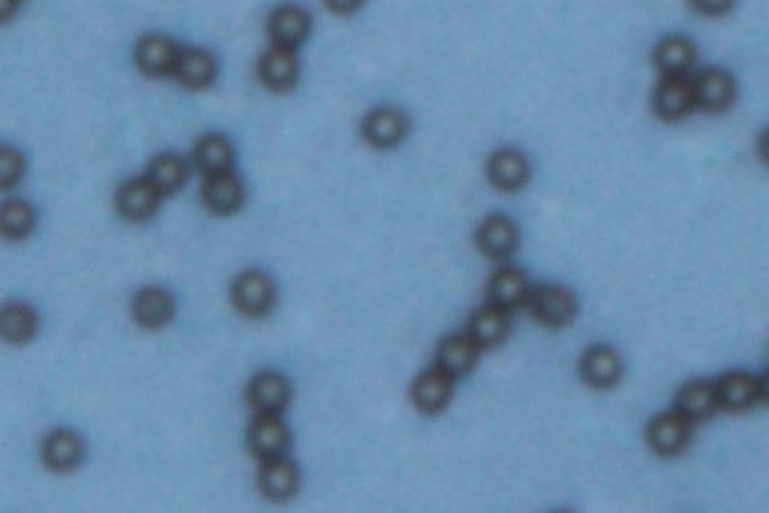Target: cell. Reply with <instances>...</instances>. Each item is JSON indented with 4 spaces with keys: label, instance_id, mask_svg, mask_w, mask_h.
I'll use <instances>...</instances> for the list:
<instances>
[{
    "label": "cell",
    "instance_id": "obj_23",
    "mask_svg": "<svg viewBox=\"0 0 769 513\" xmlns=\"http://www.w3.org/2000/svg\"><path fill=\"white\" fill-rule=\"evenodd\" d=\"M676 409L682 411L691 423L695 420H710L715 411L722 409L719 406V390H715V382H688V385L679 387L676 394Z\"/></svg>",
    "mask_w": 769,
    "mask_h": 513
},
{
    "label": "cell",
    "instance_id": "obj_14",
    "mask_svg": "<svg viewBox=\"0 0 769 513\" xmlns=\"http://www.w3.org/2000/svg\"><path fill=\"white\" fill-rule=\"evenodd\" d=\"M487 177L496 189L514 193L529 180V160L514 148H502L487 160Z\"/></svg>",
    "mask_w": 769,
    "mask_h": 513
},
{
    "label": "cell",
    "instance_id": "obj_18",
    "mask_svg": "<svg viewBox=\"0 0 769 513\" xmlns=\"http://www.w3.org/2000/svg\"><path fill=\"white\" fill-rule=\"evenodd\" d=\"M479 351L481 346L475 342V339L469 337V334H455V337H448L439 342V349H436V366L445 370L448 375L460 378V375H467L469 370L475 366V361H479Z\"/></svg>",
    "mask_w": 769,
    "mask_h": 513
},
{
    "label": "cell",
    "instance_id": "obj_35",
    "mask_svg": "<svg viewBox=\"0 0 769 513\" xmlns=\"http://www.w3.org/2000/svg\"><path fill=\"white\" fill-rule=\"evenodd\" d=\"M19 3H22V0H0V24L10 22L12 15H15V10H19Z\"/></svg>",
    "mask_w": 769,
    "mask_h": 513
},
{
    "label": "cell",
    "instance_id": "obj_22",
    "mask_svg": "<svg viewBox=\"0 0 769 513\" xmlns=\"http://www.w3.org/2000/svg\"><path fill=\"white\" fill-rule=\"evenodd\" d=\"M715 390H719L722 409L746 411L760 399V378H755L751 373H724L715 382Z\"/></svg>",
    "mask_w": 769,
    "mask_h": 513
},
{
    "label": "cell",
    "instance_id": "obj_25",
    "mask_svg": "<svg viewBox=\"0 0 769 513\" xmlns=\"http://www.w3.org/2000/svg\"><path fill=\"white\" fill-rule=\"evenodd\" d=\"M172 75H175L184 88H193V91L208 88V84L214 82V75H217V60H214V55L205 51V48H181L177 67Z\"/></svg>",
    "mask_w": 769,
    "mask_h": 513
},
{
    "label": "cell",
    "instance_id": "obj_12",
    "mask_svg": "<svg viewBox=\"0 0 769 513\" xmlns=\"http://www.w3.org/2000/svg\"><path fill=\"white\" fill-rule=\"evenodd\" d=\"M581 375L586 385L613 387L622 378V358L613 346H593L583 351Z\"/></svg>",
    "mask_w": 769,
    "mask_h": 513
},
{
    "label": "cell",
    "instance_id": "obj_19",
    "mask_svg": "<svg viewBox=\"0 0 769 513\" xmlns=\"http://www.w3.org/2000/svg\"><path fill=\"white\" fill-rule=\"evenodd\" d=\"M268 34L274 46L298 48L310 36V15L301 7H277L268 19Z\"/></svg>",
    "mask_w": 769,
    "mask_h": 513
},
{
    "label": "cell",
    "instance_id": "obj_34",
    "mask_svg": "<svg viewBox=\"0 0 769 513\" xmlns=\"http://www.w3.org/2000/svg\"><path fill=\"white\" fill-rule=\"evenodd\" d=\"M328 10L337 12V15H349V12H355L358 7H361L364 0H325Z\"/></svg>",
    "mask_w": 769,
    "mask_h": 513
},
{
    "label": "cell",
    "instance_id": "obj_26",
    "mask_svg": "<svg viewBox=\"0 0 769 513\" xmlns=\"http://www.w3.org/2000/svg\"><path fill=\"white\" fill-rule=\"evenodd\" d=\"M175 315V298L165 289H141L133 301V318L141 327H163Z\"/></svg>",
    "mask_w": 769,
    "mask_h": 513
},
{
    "label": "cell",
    "instance_id": "obj_6",
    "mask_svg": "<svg viewBox=\"0 0 769 513\" xmlns=\"http://www.w3.org/2000/svg\"><path fill=\"white\" fill-rule=\"evenodd\" d=\"M361 132L364 139L370 141L374 148L388 151V148H394V144H400V141L406 139L409 117L403 115L400 108L382 105V108H376V112H370V115L364 117Z\"/></svg>",
    "mask_w": 769,
    "mask_h": 513
},
{
    "label": "cell",
    "instance_id": "obj_29",
    "mask_svg": "<svg viewBox=\"0 0 769 513\" xmlns=\"http://www.w3.org/2000/svg\"><path fill=\"white\" fill-rule=\"evenodd\" d=\"M36 327H39V318L34 306L19 304V301L0 306V339L22 346L27 339H34Z\"/></svg>",
    "mask_w": 769,
    "mask_h": 513
},
{
    "label": "cell",
    "instance_id": "obj_5",
    "mask_svg": "<svg viewBox=\"0 0 769 513\" xmlns=\"http://www.w3.org/2000/svg\"><path fill=\"white\" fill-rule=\"evenodd\" d=\"M298 75H301V67H298V55L295 48L286 46H274L271 51L262 55L259 60V79L265 88L277 91V94H286L298 84Z\"/></svg>",
    "mask_w": 769,
    "mask_h": 513
},
{
    "label": "cell",
    "instance_id": "obj_20",
    "mask_svg": "<svg viewBox=\"0 0 769 513\" xmlns=\"http://www.w3.org/2000/svg\"><path fill=\"white\" fill-rule=\"evenodd\" d=\"M653 60L665 75H688V72L695 70V63H698V48H695V43L688 36H665L655 46Z\"/></svg>",
    "mask_w": 769,
    "mask_h": 513
},
{
    "label": "cell",
    "instance_id": "obj_17",
    "mask_svg": "<svg viewBox=\"0 0 769 513\" xmlns=\"http://www.w3.org/2000/svg\"><path fill=\"white\" fill-rule=\"evenodd\" d=\"M246 397H250V403H253V409H256L259 415H280V411L289 406L291 387L280 373H259L256 378L250 382Z\"/></svg>",
    "mask_w": 769,
    "mask_h": 513
},
{
    "label": "cell",
    "instance_id": "obj_33",
    "mask_svg": "<svg viewBox=\"0 0 769 513\" xmlns=\"http://www.w3.org/2000/svg\"><path fill=\"white\" fill-rule=\"evenodd\" d=\"M695 10L703 12V15H722L734 7V0H691Z\"/></svg>",
    "mask_w": 769,
    "mask_h": 513
},
{
    "label": "cell",
    "instance_id": "obj_28",
    "mask_svg": "<svg viewBox=\"0 0 769 513\" xmlns=\"http://www.w3.org/2000/svg\"><path fill=\"white\" fill-rule=\"evenodd\" d=\"M82 439L70 430L51 432L46 439V444H43V459H46V466L55 468V471H72V468L82 463Z\"/></svg>",
    "mask_w": 769,
    "mask_h": 513
},
{
    "label": "cell",
    "instance_id": "obj_32",
    "mask_svg": "<svg viewBox=\"0 0 769 513\" xmlns=\"http://www.w3.org/2000/svg\"><path fill=\"white\" fill-rule=\"evenodd\" d=\"M24 177V156L15 148L0 144V189H12Z\"/></svg>",
    "mask_w": 769,
    "mask_h": 513
},
{
    "label": "cell",
    "instance_id": "obj_10",
    "mask_svg": "<svg viewBox=\"0 0 769 513\" xmlns=\"http://www.w3.org/2000/svg\"><path fill=\"white\" fill-rule=\"evenodd\" d=\"M734 96L736 82L724 70H703L698 79H695V100H698V108L710 112V115L727 112L731 103H734Z\"/></svg>",
    "mask_w": 769,
    "mask_h": 513
},
{
    "label": "cell",
    "instance_id": "obj_13",
    "mask_svg": "<svg viewBox=\"0 0 769 513\" xmlns=\"http://www.w3.org/2000/svg\"><path fill=\"white\" fill-rule=\"evenodd\" d=\"M160 189L153 187L148 177H141V180H127L124 187L117 189V213L124 217V220H148V217H153V210H157V205H160Z\"/></svg>",
    "mask_w": 769,
    "mask_h": 513
},
{
    "label": "cell",
    "instance_id": "obj_11",
    "mask_svg": "<svg viewBox=\"0 0 769 513\" xmlns=\"http://www.w3.org/2000/svg\"><path fill=\"white\" fill-rule=\"evenodd\" d=\"M177 55H181V48L175 46V39H169L163 34L141 36L139 46H136V63L148 75H169V72H175Z\"/></svg>",
    "mask_w": 769,
    "mask_h": 513
},
{
    "label": "cell",
    "instance_id": "obj_8",
    "mask_svg": "<svg viewBox=\"0 0 769 513\" xmlns=\"http://www.w3.org/2000/svg\"><path fill=\"white\" fill-rule=\"evenodd\" d=\"M455 394V375H448L439 366H433L427 373H421L412 385V403L418 406L424 415H436L451 403Z\"/></svg>",
    "mask_w": 769,
    "mask_h": 513
},
{
    "label": "cell",
    "instance_id": "obj_15",
    "mask_svg": "<svg viewBox=\"0 0 769 513\" xmlns=\"http://www.w3.org/2000/svg\"><path fill=\"white\" fill-rule=\"evenodd\" d=\"M202 199L214 213H234V210L244 205V180L234 175L232 168L208 175L205 189H202Z\"/></svg>",
    "mask_w": 769,
    "mask_h": 513
},
{
    "label": "cell",
    "instance_id": "obj_27",
    "mask_svg": "<svg viewBox=\"0 0 769 513\" xmlns=\"http://www.w3.org/2000/svg\"><path fill=\"white\" fill-rule=\"evenodd\" d=\"M234 160V148L232 141L220 136V132H208L205 139L196 141L193 148V163L202 175H217V172H226L232 168Z\"/></svg>",
    "mask_w": 769,
    "mask_h": 513
},
{
    "label": "cell",
    "instance_id": "obj_31",
    "mask_svg": "<svg viewBox=\"0 0 769 513\" xmlns=\"http://www.w3.org/2000/svg\"><path fill=\"white\" fill-rule=\"evenodd\" d=\"M187 175H190L187 160H184V156H177V153H160V156L148 165V180H151L153 187L160 189L163 196L165 193H175V189L184 187Z\"/></svg>",
    "mask_w": 769,
    "mask_h": 513
},
{
    "label": "cell",
    "instance_id": "obj_36",
    "mask_svg": "<svg viewBox=\"0 0 769 513\" xmlns=\"http://www.w3.org/2000/svg\"><path fill=\"white\" fill-rule=\"evenodd\" d=\"M760 160L769 165V129L760 136Z\"/></svg>",
    "mask_w": 769,
    "mask_h": 513
},
{
    "label": "cell",
    "instance_id": "obj_7",
    "mask_svg": "<svg viewBox=\"0 0 769 513\" xmlns=\"http://www.w3.org/2000/svg\"><path fill=\"white\" fill-rule=\"evenodd\" d=\"M301 487V475H298V466L286 459V456H271L262 463V471H259V490L268 495L271 502H286L291 499L295 492Z\"/></svg>",
    "mask_w": 769,
    "mask_h": 513
},
{
    "label": "cell",
    "instance_id": "obj_30",
    "mask_svg": "<svg viewBox=\"0 0 769 513\" xmlns=\"http://www.w3.org/2000/svg\"><path fill=\"white\" fill-rule=\"evenodd\" d=\"M36 210L31 208V201L24 199H7L0 205V237L7 241H22L34 232Z\"/></svg>",
    "mask_w": 769,
    "mask_h": 513
},
{
    "label": "cell",
    "instance_id": "obj_16",
    "mask_svg": "<svg viewBox=\"0 0 769 513\" xmlns=\"http://www.w3.org/2000/svg\"><path fill=\"white\" fill-rule=\"evenodd\" d=\"M250 451L259 459L283 456L289 451V430H286L280 415H259L256 423L250 427Z\"/></svg>",
    "mask_w": 769,
    "mask_h": 513
},
{
    "label": "cell",
    "instance_id": "obj_2",
    "mask_svg": "<svg viewBox=\"0 0 769 513\" xmlns=\"http://www.w3.org/2000/svg\"><path fill=\"white\" fill-rule=\"evenodd\" d=\"M646 442H650V447H653L655 454H682L688 447V442H691V420L679 409L662 411V415L653 418V423L646 427Z\"/></svg>",
    "mask_w": 769,
    "mask_h": 513
},
{
    "label": "cell",
    "instance_id": "obj_37",
    "mask_svg": "<svg viewBox=\"0 0 769 513\" xmlns=\"http://www.w3.org/2000/svg\"><path fill=\"white\" fill-rule=\"evenodd\" d=\"M760 399H767L769 403V370L760 375Z\"/></svg>",
    "mask_w": 769,
    "mask_h": 513
},
{
    "label": "cell",
    "instance_id": "obj_9",
    "mask_svg": "<svg viewBox=\"0 0 769 513\" xmlns=\"http://www.w3.org/2000/svg\"><path fill=\"white\" fill-rule=\"evenodd\" d=\"M508 330H512V310L500 304L481 306L469 318V337L475 339L481 349H496L500 342H505Z\"/></svg>",
    "mask_w": 769,
    "mask_h": 513
},
{
    "label": "cell",
    "instance_id": "obj_24",
    "mask_svg": "<svg viewBox=\"0 0 769 513\" xmlns=\"http://www.w3.org/2000/svg\"><path fill=\"white\" fill-rule=\"evenodd\" d=\"M475 244L487 258H508L517 249V225L508 217H490L481 222Z\"/></svg>",
    "mask_w": 769,
    "mask_h": 513
},
{
    "label": "cell",
    "instance_id": "obj_21",
    "mask_svg": "<svg viewBox=\"0 0 769 513\" xmlns=\"http://www.w3.org/2000/svg\"><path fill=\"white\" fill-rule=\"evenodd\" d=\"M529 292H532V289H529V280H526V273L520 268L505 265V268H500L490 277V304H500L505 306V310H517V306H524L526 301H529Z\"/></svg>",
    "mask_w": 769,
    "mask_h": 513
},
{
    "label": "cell",
    "instance_id": "obj_1",
    "mask_svg": "<svg viewBox=\"0 0 769 513\" xmlns=\"http://www.w3.org/2000/svg\"><path fill=\"white\" fill-rule=\"evenodd\" d=\"M529 310L541 325L565 327L577 315V298L565 285H538L529 292Z\"/></svg>",
    "mask_w": 769,
    "mask_h": 513
},
{
    "label": "cell",
    "instance_id": "obj_3",
    "mask_svg": "<svg viewBox=\"0 0 769 513\" xmlns=\"http://www.w3.org/2000/svg\"><path fill=\"white\" fill-rule=\"evenodd\" d=\"M274 298H277L274 280L262 270H244L232 285V304L244 315H253V318L268 313L274 306Z\"/></svg>",
    "mask_w": 769,
    "mask_h": 513
},
{
    "label": "cell",
    "instance_id": "obj_4",
    "mask_svg": "<svg viewBox=\"0 0 769 513\" xmlns=\"http://www.w3.org/2000/svg\"><path fill=\"white\" fill-rule=\"evenodd\" d=\"M653 108L662 120H679V117L691 115L698 108L695 82H688L686 75H662L653 94Z\"/></svg>",
    "mask_w": 769,
    "mask_h": 513
}]
</instances>
